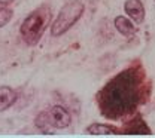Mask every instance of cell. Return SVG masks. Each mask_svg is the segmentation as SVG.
<instances>
[{"label": "cell", "mask_w": 155, "mask_h": 138, "mask_svg": "<svg viewBox=\"0 0 155 138\" xmlns=\"http://www.w3.org/2000/svg\"><path fill=\"white\" fill-rule=\"evenodd\" d=\"M84 11H85V6H84L82 2H79V0L67 2L61 8L57 20L51 25V34L52 36H63L64 33H67L79 21Z\"/></svg>", "instance_id": "obj_3"}, {"label": "cell", "mask_w": 155, "mask_h": 138, "mask_svg": "<svg viewBox=\"0 0 155 138\" xmlns=\"http://www.w3.org/2000/svg\"><path fill=\"white\" fill-rule=\"evenodd\" d=\"M115 28L122 34V36H133L136 33V25L131 22V20H128V18H125V17H122V15H119V17H116L115 18Z\"/></svg>", "instance_id": "obj_9"}, {"label": "cell", "mask_w": 155, "mask_h": 138, "mask_svg": "<svg viewBox=\"0 0 155 138\" xmlns=\"http://www.w3.org/2000/svg\"><path fill=\"white\" fill-rule=\"evenodd\" d=\"M70 113L61 105H54L49 110L39 113L35 120L36 128L43 134H52V129H64L70 125Z\"/></svg>", "instance_id": "obj_4"}, {"label": "cell", "mask_w": 155, "mask_h": 138, "mask_svg": "<svg viewBox=\"0 0 155 138\" xmlns=\"http://www.w3.org/2000/svg\"><path fill=\"white\" fill-rule=\"evenodd\" d=\"M119 134H139V135L145 134V135H149L151 129L146 125V122L143 120V118L140 114H137L136 118L124 123V126L119 129Z\"/></svg>", "instance_id": "obj_5"}, {"label": "cell", "mask_w": 155, "mask_h": 138, "mask_svg": "<svg viewBox=\"0 0 155 138\" xmlns=\"http://www.w3.org/2000/svg\"><path fill=\"white\" fill-rule=\"evenodd\" d=\"M51 21V9L48 6H40L36 11L30 12L27 18L22 21L19 27V33L27 45H36L46 27Z\"/></svg>", "instance_id": "obj_2"}, {"label": "cell", "mask_w": 155, "mask_h": 138, "mask_svg": "<svg viewBox=\"0 0 155 138\" xmlns=\"http://www.w3.org/2000/svg\"><path fill=\"white\" fill-rule=\"evenodd\" d=\"M87 132L90 135H114V134H119V128L106 123H93L87 126Z\"/></svg>", "instance_id": "obj_8"}, {"label": "cell", "mask_w": 155, "mask_h": 138, "mask_svg": "<svg viewBox=\"0 0 155 138\" xmlns=\"http://www.w3.org/2000/svg\"><path fill=\"white\" fill-rule=\"evenodd\" d=\"M145 86V71L136 62L114 76L98 91L96 99L100 113L114 120L131 114L146 95Z\"/></svg>", "instance_id": "obj_1"}, {"label": "cell", "mask_w": 155, "mask_h": 138, "mask_svg": "<svg viewBox=\"0 0 155 138\" xmlns=\"http://www.w3.org/2000/svg\"><path fill=\"white\" fill-rule=\"evenodd\" d=\"M12 11L8 9V8H0V28L5 27L9 21L12 20Z\"/></svg>", "instance_id": "obj_10"}, {"label": "cell", "mask_w": 155, "mask_h": 138, "mask_svg": "<svg viewBox=\"0 0 155 138\" xmlns=\"http://www.w3.org/2000/svg\"><path fill=\"white\" fill-rule=\"evenodd\" d=\"M17 101V92L9 86H0V111L8 110Z\"/></svg>", "instance_id": "obj_7"}, {"label": "cell", "mask_w": 155, "mask_h": 138, "mask_svg": "<svg viewBox=\"0 0 155 138\" xmlns=\"http://www.w3.org/2000/svg\"><path fill=\"white\" fill-rule=\"evenodd\" d=\"M127 15L134 21L136 24H142L145 20V8L140 0H127L124 5Z\"/></svg>", "instance_id": "obj_6"}]
</instances>
